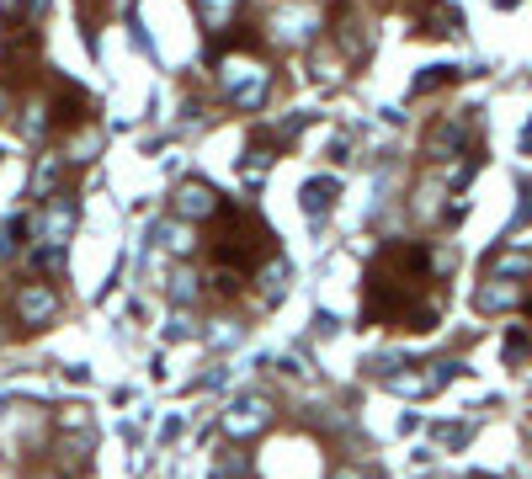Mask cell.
Wrapping results in <instances>:
<instances>
[{"label":"cell","instance_id":"cell-3","mask_svg":"<svg viewBox=\"0 0 532 479\" xmlns=\"http://www.w3.org/2000/svg\"><path fill=\"white\" fill-rule=\"evenodd\" d=\"M53 293H48V283H27L21 293H16V320L27 325V331H37V325H48L53 320Z\"/></svg>","mask_w":532,"mask_h":479},{"label":"cell","instance_id":"cell-5","mask_svg":"<svg viewBox=\"0 0 532 479\" xmlns=\"http://www.w3.org/2000/svg\"><path fill=\"white\" fill-rule=\"evenodd\" d=\"M426 155H432V160H453V155H464V128H458V123H437V128L426 133Z\"/></svg>","mask_w":532,"mask_h":479},{"label":"cell","instance_id":"cell-11","mask_svg":"<svg viewBox=\"0 0 532 479\" xmlns=\"http://www.w3.org/2000/svg\"><path fill=\"white\" fill-rule=\"evenodd\" d=\"M59 176H64L59 160H37V192H43V187H59Z\"/></svg>","mask_w":532,"mask_h":479},{"label":"cell","instance_id":"cell-6","mask_svg":"<svg viewBox=\"0 0 532 479\" xmlns=\"http://www.w3.org/2000/svg\"><path fill=\"white\" fill-rule=\"evenodd\" d=\"M197 16L208 32H229L240 21V0H197Z\"/></svg>","mask_w":532,"mask_h":479},{"label":"cell","instance_id":"cell-4","mask_svg":"<svg viewBox=\"0 0 532 479\" xmlns=\"http://www.w3.org/2000/svg\"><path fill=\"white\" fill-rule=\"evenodd\" d=\"M176 213H181V219H213V213H218V197H213V187H202V181H187V187L176 192Z\"/></svg>","mask_w":532,"mask_h":479},{"label":"cell","instance_id":"cell-8","mask_svg":"<svg viewBox=\"0 0 532 479\" xmlns=\"http://www.w3.org/2000/svg\"><path fill=\"white\" fill-rule=\"evenodd\" d=\"M69 224H75V208H69V203H53V208L43 213V235H48L53 245H64V235H69Z\"/></svg>","mask_w":532,"mask_h":479},{"label":"cell","instance_id":"cell-1","mask_svg":"<svg viewBox=\"0 0 532 479\" xmlns=\"http://www.w3.org/2000/svg\"><path fill=\"white\" fill-rule=\"evenodd\" d=\"M432 251L426 245H389L373 272H368V325H394V331H432L442 315V299L432 293Z\"/></svg>","mask_w":532,"mask_h":479},{"label":"cell","instance_id":"cell-12","mask_svg":"<svg viewBox=\"0 0 532 479\" xmlns=\"http://www.w3.org/2000/svg\"><path fill=\"white\" fill-rule=\"evenodd\" d=\"M0 107H5V85H0Z\"/></svg>","mask_w":532,"mask_h":479},{"label":"cell","instance_id":"cell-7","mask_svg":"<svg viewBox=\"0 0 532 479\" xmlns=\"http://www.w3.org/2000/svg\"><path fill=\"white\" fill-rule=\"evenodd\" d=\"M330 203H336V181H330V176H314V181H304V213H309V219H320Z\"/></svg>","mask_w":532,"mask_h":479},{"label":"cell","instance_id":"cell-10","mask_svg":"<svg viewBox=\"0 0 532 479\" xmlns=\"http://www.w3.org/2000/svg\"><path fill=\"white\" fill-rule=\"evenodd\" d=\"M528 352H532V336L528 331H512V336H506V363H522Z\"/></svg>","mask_w":532,"mask_h":479},{"label":"cell","instance_id":"cell-2","mask_svg":"<svg viewBox=\"0 0 532 479\" xmlns=\"http://www.w3.org/2000/svg\"><path fill=\"white\" fill-rule=\"evenodd\" d=\"M261 261H277L272 229L250 208L218 203V213H213V272H229L234 283H250L261 272Z\"/></svg>","mask_w":532,"mask_h":479},{"label":"cell","instance_id":"cell-9","mask_svg":"<svg viewBox=\"0 0 532 479\" xmlns=\"http://www.w3.org/2000/svg\"><path fill=\"white\" fill-rule=\"evenodd\" d=\"M506 304H517V288H506V283L496 277V288L480 293V309H506Z\"/></svg>","mask_w":532,"mask_h":479}]
</instances>
